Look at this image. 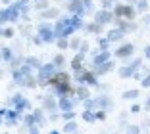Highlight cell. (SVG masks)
<instances>
[{"label":"cell","instance_id":"obj_30","mask_svg":"<svg viewBox=\"0 0 150 134\" xmlns=\"http://www.w3.org/2000/svg\"><path fill=\"white\" fill-rule=\"evenodd\" d=\"M79 46H81V40L79 39H71L69 40V48H71V50H77Z\"/></svg>","mask_w":150,"mask_h":134},{"label":"cell","instance_id":"obj_28","mask_svg":"<svg viewBox=\"0 0 150 134\" xmlns=\"http://www.w3.org/2000/svg\"><path fill=\"white\" fill-rule=\"evenodd\" d=\"M108 46H110V40L98 36V48H100V50H108Z\"/></svg>","mask_w":150,"mask_h":134},{"label":"cell","instance_id":"obj_22","mask_svg":"<svg viewBox=\"0 0 150 134\" xmlns=\"http://www.w3.org/2000/svg\"><path fill=\"white\" fill-rule=\"evenodd\" d=\"M94 6H93V0H83V15L85 13H93Z\"/></svg>","mask_w":150,"mask_h":134},{"label":"cell","instance_id":"obj_1","mask_svg":"<svg viewBox=\"0 0 150 134\" xmlns=\"http://www.w3.org/2000/svg\"><path fill=\"white\" fill-rule=\"evenodd\" d=\"M54 75H56V65H54V63H44L42 67L39 69L37 82H39L40 86H42V84H48V82L54 79Z\"/></svg>","mask_w":150,"mask_h":134},{"label":"cell","instance_id":"obj_18","mask_svg":"<svg viewBox=\"0 0 150 134\" xmlns=\"http://www.w3.org/2000/svg\"><path fill=\"white\" fill-rule=\"evenodd\" d=\"M135 75V71L131 69V65H127V67H121L119 69V77L121 79H129V77H133Z\"/></svg>","mask_w":150,"mask_h":134},{"label":"cell","instance_id":"obj_36","mask_svg":"<svg viewBox=\"0 0 150 134\" xmlns=\"http://www.w3.org/2000/svg\"><path fill=\"white\" fill-rule=\"evenodd\" d=\"M96 119L98 121H104L106 119V111H96Z\"/></svg>","mask_w":150,"mask_h":134},{"label":"cell","instance_id":"obj_27","mask_svg":"<svg viewBox=\"0 0 150 134\" xmlns=\"http://www.w3.org/2000/svg\"><path fill=\"white\" fill-rule=\"evenodd\" d=\"M123 98L125 100H135V98H139V90H127L123 94Z\"/></svg>","mask_w":150,"mask_h":134},{"label":"cell","instance_id":"obj_37","mask_svg":"<svg viewBox=\"0 0 150 134\" xmlns=\"http://www.w3.org/2000/svg\"><path fill=\"white\" fill-rule=\"evenodd\" d=\"M2 56H4V60H10V58H12V52H10L8 48H4V50H2Z\"/></svg>","mask_w":150,"mask_h":134},{"label":"cell","instance_id":"obj_2","mask_svg":"<svg viewBox=\"0 0 150 134\" xmlns=\"http://www.w3.org/2000/svg\"><path fill=\"white\" fill-rule=\"evenodd\" d=\"M114 15L115 18H123V19H127V21H133L135 15H137V10L133 8L131 4H115Z\"/></svg>","mask_w":150,"mask_h":134},{"label":"cell","instance_id":"obj_20","mask_svg":"<svg viewBox=\"0 0 150 134\" xmlns=\"http://www.w3.org/2000/svg\"><path fill=\"white\" fill-rule=\"evenodd\" d=\"M83 119L87 123H94V121H96V113L91 111V109H85V111H83Z\"/></svg>","mask_w":150,"mask_h":134},{"label":"cell","instance_id":"obj_38","mask_svg":"<svg viewBox=\"0 0 150 134\" xmlns=\"http://www.w3.org/2000/svg\"><path fill=\"white\" fill-rule=\"evenodd\" d=\"M29 134H40L39 126H31V128H29Z\"/></svg>","mask_w":150,"mask_h":134},{"label":"cell","instance_id":"obj_34","mask_svg":"<svg viewBox=\"0 0 150 134\" xmlns=\"http://www.w3.org/2000/svg\"><path fill=\"white\" fill-rule=\"evenodd\" d=\"M64 119H66V121H71V119H73V117H75V113L73 111H64Z\"/></svg>","mask_w":150,"mask_h":134},{"label":"cell","instance_id":"obj_35","mask_svg":"<svg viewBox=\"0 0 150 134\" xmlns=\"http://www.w3.org/2000/svg\"><path fill=\"white\" fill-rule=\"evenodd\" d=\"M112 8V0H102V10H110Z\"/></svg>","mask_w":150,"mask_h":134},{"label":"cell","instance_id":"obj_33","mask_svg":"<svg viewBox=\"0 0 150 134\" xmlns=\"http://www.w3.org/2000/svg\"><path fill=\"white\" fill-rule=\"evenodd\" d=\"M141 63H142V61H141V60H139V58H137V60H133V63H129V65H131V69L135 71V73H137V69H139V67H141Z\"/></svg>","mask_w":150,"mask_h":134},{"label":"cell","instance_id":"obj_25","mask_svg":"<svg viewBox=\"0 0 150 134\" xmlns=\"http://www.w3.org/2000/svg\"><path fill=\"white\" fill-rule=\"evenodd\" d=\"M137 10L139 12H146L148 10V0H137Z\"/></svg>","mask_w":150,"mask_h":134},{"label":"cell","instance_id":"obj_44","mask_svg":"<svg viewBox=\"0 0 150 134\" xmlns=\"http://www.w3.org/2000/svg\"><path fill=\"white\" fill-rule=\"evenodd\" d=\"M48 134H60V132H58V130H50Z\"/></svg>","mask_w":150,"mask_h":134},{"label":"cell","instance_id":"obj_23","mask_svg":"<svg viewBox=\"0 0 150 134\" xmlns=\"http://www.w3.org/2000/svg\"><path fill=\"white\" fill-rule=\"evenodd\" d=\"M85 29L88 31V33H100L102 31V25H98V23H88V25H85Z\"/></svg>","mask_w":150,"mask_h":134},{"label":"cell","instance_id":"obj_19","mask_svg":"<svg viewBox=\"0 0 150 134\" xmlns=\"http://www.w3.org/2000/svg\"><path fill=\"white\" fill-rule=\"evenodd\" d=\"M6 13H8V19H10V21H16V19L19 18V10L16 8V6H12L10 10H6Z\"/></svg>","mask_w":150,"mask_h":134},{"label":"cell","instance_id":"obj_8","mask_svg":"<svg viewBox=\"0 0 150 134\" xmlns=\"http://www.w3.org/2000/svg\"><path fill=\"white\" fill-rule=\"evenodd\" d=\"M133 52H135V46H133V44H123L121 48H117V50H115V58L125 60V58H129Z\"/></svg>","mask_w":150,"mask_h":134},{"label":"cell","instance_id":"obj_39","mask_svg":"<svg viewBox=\"0 0 150 134\" xmlns=\"http://www.w3.org/2000/svg\"><path fill=\"white\" fill-rule=\"evenodd\" d=\"M2 35H4V36H13V31L12 29H6V31H2Z\"/></svg>","mask_w":150,"mask_h":134},{"label":"cell","instance_id":"obj_21","mask_svg":"<svg viewBox=\"0 0 150 134\" xmlns=\"http://www.w3.org/2000/svg\"><path fill=\"white\" fill-rule=\"evenodd\" d=\"M35 8H37V10H42V12H44V10L50 8V2H48V0H35Z\"/></svg>","mask_w":150,"mask_h":134},{"label":"cell","instance_id":"obj_17","mask_svg":"<svg viewBox=\"0 0 150 134\" xmlns=\"http://www.w3.org/2000/svg\"><path fill=\"white\" fill-rule=\"evenodd\" d=\"M25 65H29L31 69H40V67H42V65H40V61L37 60V58H33V56H29L25 60Z\"/></svg>","mask_w":150,"mask_h":134},{"label":"cell","instance_id":"obj_41","mask_svg":"<svg viewBox=\"0 0 150 134\" xmlns=\"http://www.w3.org/2000/svg\"><path fill=\"white\" fill-rule=\"evenodd\" d=\"M144 58H146V60H150V46L144 48Z\"/></svg>","mask_w":150,"mask_h":134},{"label":"cell","instance_id":"obj_31","mask_svg":"<svg viewBox=\"0 0 150 134\" xmlns=\"http://www.w3.org/2000/svg\"><path fill=\"white\" fill-rule=\"evenodd\" d=\"M141 86H144V88H148V86H150V73H148V75H144V77L141 79Z\"/></svg>","mask_w":150,"mask_h":134},{"label":"cell","instance_id":"obj_12","mask_svg":"<svg viewBox=\"0 0 150 134\" xmlns=\"http://www.w3.org/2000/svg\"><path fill=\"white\" fill-rule=\"evenodd\" d=\"M112 69H114V63H112V61H106V63L94 67V73H96V75H106V73H110Z\"/></svg>","mask_w":150,"mask_h":134},{"label":"cell","instance_id":"obj_7","mask_svg":"<svg viewBox=\"0 0 150 134\" xmlns=\"http://www.w3.org/2000/svg\"><path fill=\"white\" fill-rule=\"evenodd\" d=\"M67 12L73 15H83V0H71L67 4Z\"/></svg>","mask_w":150,"mask_h":134},{"label":"cell","instance_id":"obj_6","mask_svg":"<svg viewBox=\"0 0 150 134\" xmlns=\"http://www.w3.org/2000/svg\"><path fill=\"white\" fill-rule=\"evenodd\" d=\"M42 109H44V111H52V113L58 109V102L54 100L52 94H46V96H44V100H42Z\"/></svg>","mask_w":150,"mask_h":134},{"label":"cell","instance_id":"obj_5","mask_svg":"<svg viewBox=\"0 0 150 134\" xmlns=\"http://www.w3.org/2000/svg\"><path fill=\"white\" fill-rule=\"evenodd\" d=\"M94 104H96V107L102 109V111H108V109H112V100L108 98L106 94H100L96 100H94Z\"/></svg>","mask_w":150,"mask_h":134},{"label":"cell","instance_id":"obj_14","mask_svg":"<svg viewBox=\"0 0 150 134\" xmlns=\"http://www.w3.org/2000/svg\"><path fill=\"white\" fill-rule=\"evenodd\" d=\"M75 94H77V98H79V100H83V102H85V100H88V96H91V90H88L87 86L81 84V86L75 90Z\"/></svg>","mask_w":150,"mask_h":134},{"label":"cell","instance_id":"obj_24","mask_svg":"<svg viewBox=\"0 0 150 134\" xmlns=\"http://www.w3.org/2000/svg\"><path fill=\"white\" fill-rule=\"evenodd\" d=\"M75 130H77V125H75L73 121H69L66 126H64V132H66V134H73Z\"/></svg>","mask_w":150,"mask_h":134},{"label":"cell","instance_id":"obj_46","mask_svg":"<svg viewBox=\"0 0 150 134\" xmlns=\"http://www.w3.org/2000/svg\"><path fill=\"white\" fill-rule=\"evenodd\" d=\"M112 2H117V0H112Z\"/></svg>","mask_w":150,"mask_h":134},{"label":"cell","instance_id":"obj_15","mask_svg":"<svg viewBox=\"0 0 150 134\" xmlns=\"http://www.w3.org/2000/svg\"><path fill=\"white\" fill-rule=\"evenodd\" d=\"M83 60H85V54H77V56L73 58V61H71V69H81L83 67Z\"/></svg>","mask_w":150,"mask_h":134},{"label":"cell","instance_id":"obj_40","mask_svg":"<svg viewBox=\"0 0 150 134\" xmlns=\"http://www.w3.org/2000/svg\"><path fill=\"white\" fill-rule=\"evenodd\" d=\"M6 19H8V13L4 10V12H0V21H6Z\"/></svg>","mask_w":150,"mask_h":134},{"label":"cell","instance_id":"obj_3","mask_svg":"<svg viewBox=\"0 0 150 134\" xmlns=\"http://www.w3.org/2000/svg\"><path fill=\"white\" fill-rule=\"evenodd\" d=\"M114 18H115L114 12H110V10H98V12H94V23H98V25L112 23Z\"/></svg>","mask_w":150,"mask_h":134},{"label":"cell","instance_id":"obj_9","mask_svg":"<svg viewBox=\"0 0 150 134\" xmlns=\"http://www.w3.org/2000/svg\"><path fill=\"white\" fill-rule=\"evenodd\" d=\"M110 58H112L110 50H100V54H96V56H94V60H93L94 67H98V65H102V63H106V61H110Z\"/></svg>","mask_w":150,"mask_h":134},{"label":"cell","instance_id":"obj_43","mask_svg":"<svg viewBox=\"0 0 150 134\" xmlns=\"http://www.w3.org/2000/svg\"><path fill=\"white\" fill-rule=\"evenodd\" d=\"M139 111H141V105H133L131 107V113H139Z\"/></svg>","mask_w":150,"mask_h":134},{"label":"cell","instance_id":"obj_26","mask_svg":"<svg viewBox=\"0 0 150 134\" xmlns=\"http://www.w3.org/2000/svg\"><path fill=\"white\" fill-rule=\"evenodd\" d=\"M52 63H54V65H56V67H62V65H64V63H66V58H64V56H62V54H58V56H56V58H54V61H52Z\"/></svg>","mask_w":150,"mask_h":134},{"label":"cell","instance_id":"obj_42","mask_svg":"<svg viewBox=\"0 0 150 134\" xmlns=\"http://www.w3.org/2000/svg\"><path fill=\"white\" fill-rule=\"evenodd\" d=\"M33 40H35V44H42V42H44V40H42V39H40V36H39V35H35V39H33Z\"/></svg>","mask_w":150,"mask_h":134},{"label":"cell","instance_id":"obj_4","mask_svg":"<svg viewBox=\"0 0 150 134\" xmlns=\"http://www.w3.org/2000/svg\"><path fill=\"white\" fill-rule=\"evenodd\" d=\"M37 35H39L44 42H52V40H56L54 39V29L48 25V23H40L39 29H37Z\"/></svg>","mask_w":150,"mask_h":134},{"label":"cell","instance_id":"obj_10","mask_svg":"<svg viewBox=\"0 0 150 134\" xmlns=\"http://www.w3.org/2000/svg\"><path fill=\"white\" fill-rule=\"evenodd\" d=\"M73 105H75V100H71L69 96L60 98V102H58V107L62 109V111H73Z\"/></svg>","mask_w":150,"mask_h":134},{"label":"cell","instance_id":"obj_32","mask_svg":"<svg viewBox=\"0 0 150 134\" xmlns=\"http://www.w3.org/2000/svg\"><path fill=\"white\" fill-rule=\"evenodd\" d=\"M139 126H135V125H131V126H127V130H125V134H139Z\"/></svg>","mask_w":150,"mask_h":134},{"label":"cell","instance_id":"obj_11","mask_svg":"<svg viewBox=\"0 0 150 134\" xmlns=\"http://www.w3.org/2000/svg\"><path fill=\"white\" fill-rule=\"evenodd\" d=\"M125 36V33H123V29H117V27H115V29H112L110 33H108L106 35V39L110 40V42H117V40H121Z\"/></svg>","mask_w":150,"mask_h":134},{"label":"cell","instance_id":"obj_29","mask_svg":"<svg viewBox=\"0 0 150 134\" xmlns=\"http://www.w3.org/2000/svg\"><path fill=\"white\" fill-rule=\"evenodd\" d=\"M56 42H58V48H60V50H66V48L69 46V40L67 39H58Z\"/></svg>","mask_w":150,"mask_h":134},{"label":"cell","instance_id":"obj_13","mask_svg":"<svg viewBox=\"0 0 150 134\" xmlns=\"http://www.w3.org/2000/svg\"><path fill=\"white\" fill-rule=\"evenodd\" d=\"M40 18H44V19H58V18H60V10L48 8V10H44V12L40 13Z\"/></svg>","mask_w":150,"mask_h":134},{"label":"cell","instance_id":"obj_16","mask_svg":"<svg viewBox=\"0 0 150 134\" xmlns=\"http://www.w3.org/2000/svg\"><path fill=\"white\" fill-rule=\"evenodd\" d=\"M33 117H35V121L39 123L37 126L40 128V126L44 125V109H35V111H33Z\"/></svg>","mask_w":150,"mask_h":134},{"label":"cell","instance_id":"obj_45","mask_svg":"<svg viewBox=\"0 0 150 134\" xmlns=\"http://www.w3.org/2000/svg\"><path fill=\"white\" fill-rule=\"evenodd\" d=\"M129 2H137V0H129Z\"/></svg>","mask_w":150,"mask_h":134}]
</instances>
